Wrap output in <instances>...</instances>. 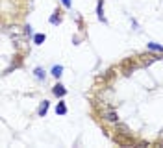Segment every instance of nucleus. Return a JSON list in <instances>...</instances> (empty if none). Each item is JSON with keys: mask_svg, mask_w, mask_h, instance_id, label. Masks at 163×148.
I'll return each mask as SVG.
<instances>
[{"mask_svg": "<svg viewBox=\"0 0 163 148\" xmlns=\"http://www.w3.org/2000/svg\"><path fill=\"white\" fill-rule=\"evenodd\" d=\"M65 113H67L65 102H58V106H56V115H65Z\"/></svg>", "mask_w": 163, "mask_h": 148, "instance_id": "423d86ee", "label": "nucleus"}, {"mask_svg": "<svg viewBox=\"0 0 163 148\" xmlns=\"http://www.w3.org/2000/svg\"><path fill=\"white\" fill-rule=\"evenodd\" d=\"M61 72H63V67H61V65H54V67H52V70H50V74H52L54 78H60Z\"/></svg>", "mask_w": 163, "mask_h": 148, "instance_id": "39448f33", "label": "nucleus"}, {"mask_svg": "<svg viewBox=\"0 0 163 148\" xmlns=\"http://www.w3.org/2000/svg\"><path fill=\"white\" fill-rule=\"evenodd\" d=\"M46 111H48V100H43L41 106H39V109H37V113H39V117H45Z\"/></svg>", "mask_w": 163, "mask_h": 148, "instance_id": "7ed1b4c3", "label": "nucleus"}, {"mask_svg": "<svg viewBox=\"0 0 163 148\" xmlns=\"http://www.w3.org/2000/svg\"><path fill=\"white\" fill-rule=\"evenodd\" d=\"M61 4H63L67 9H71V8H72V2H71V0H61Z\"/></svg>", "mask_w": 163, "mask_h": 148, "instance_id": "9d476101", "label": "nucleus"}, {"mask_svg": "<svg viewBox=\"0 0 163 148\" xmlns=\"http://www.w3.org/2000/svg\"><path fill=\"white\" fill-rule=\"evenodd\" d=\"M58 13H60V11H56V13H54V15L50 17V24H54V26L61 22V15H58Z\"/></svg>", "mask_w": 163, "mask_h": 148, "instance_id": "1a4fd4ad", "label": "nucleus"}, {"mask_svg": "<svg viewBox=\"0 0 163 148\" xmlns=\"http://www.w3.org/2000/svg\"><path fill=\"white\" fill-rule=\"evenodd\" d=\"M34 74H35V78H37L39 82H45V78H46V72H45L41 67H37V69L34 70Z\"/></svg>", "mask_w": 163, "mask_h": 148, "instance_id": "20e7f679", "label": "nucleus"}, {"mask_svg": "<svg viewBox=\"0 0 163 148\" xmlns=\"http://www.w3.org/2000/svg\"><path fill=\"white\" fill-rule=\"evenodd\" d=\"M97 13H98V19H100L104 24H106V17H104V0H98V4H97Z\"/></svg>", "mask_w": 163, "mask_h": 148, "instance_id": "f03ea898", "label": "nucleus"}, {"mask_svg": "<svg viewBox=\"0 0 163 148\" xmlns=\"http://www.w3.org/2000/svg\"><path fill=\"white\" fill-rule=\"evenodd\" d=\"M45 39H46L45 33H35V35H34V43H35V44H43Z\"/></svg>", "mask_w": 163, "mask_h": 148, "instance_id": "0eeeda50", "label": "nucleus"}, {"mask_svg": "<svg viewBox=\"0 0 163 148\" xmlns=\"http://www.w3.org/2000/svg\"><path fill=\"white\" fill-rule=\"evenodd\" d=\"M146 48L156 50V52H163V46L161 44H156V43H146Z\"/></svg>", "mask_w": 163, "mask_h": 148, "instance_id": "6e6552de", "label": "nucleus"}, {"mask_svg": "<svg viewBox=\"0 0 163 148\" xmlns=\"http://www.w3.org/2000/svg\"><path fill=\"white\" fill-rule=\"evenodd\" d=\"M52 93H54L56 96H60V98H63V96L67 94V89H65V87H63L61 84H56L54 87H52Z\"/></svg>", "mask_w": 163, "mask_h": 148, "instance_id": "f257e3e1", "label": "nucleus"}, {"mask_svg": "<svg viewBox=\"0 0 163 148\" xmlns=\"http://www.w3.org/2000/svg\"><path fill=\"white\" fill-rule=\"evenodd\" d=\"M108 119H109V120H117V115H115V113H109Z\"/></svg>", "mask_w": 163, "mask_h": 148, "instance_id": "9b49d317", "label": "nucleus"}]
</instances>
